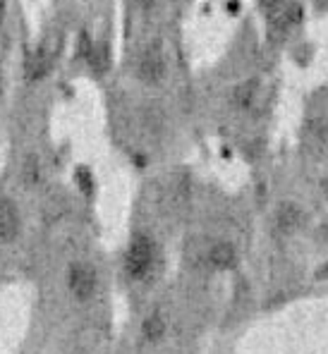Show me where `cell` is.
I'll use <instances>...</instances> for the list:
<instances>
[{
	"label": "cell",
	"mask_w": 328,
	"mask_h": 354,
	"mask_svg": "<svg viewBox=\"0 0 328 354\" xmlns=\"http://www.w3.org/2000/svg\"><path fill=\"white\" fill-rule=\"evenodd\" d=\"M154 257H156L154 239L149 235L134 237L127 249V257H125V270H127L129 278L142 280L151 270V266H154Z\"/></svg>",
	"instance_id": "6da1fadb"
},
{
	"label": "cell",
	"mask_w": 328,
	"mask_h": 354,
	"mask_svg": "<svg viewBox=\"0 0 328 354\" xmlns=\"http://www.w3.org/2000/svg\"><path fill=\"white\" fill-rule=\"evenodd\" d=\"M165 70H168V65H165L163 48H161L158 44L147 46V48L142 50V55H139V60H137L139 80H142L144 84H161V82H163V77H165Z\"/></svg>",
	"instance_id": "7a4b0ae2"
},
{
	"label": "cell",
	"mask_w": 328,
	"mask_h": 354,
	"mask_svg": "<svg viewBox=\"0 0 328 354\" xmlns=\"http://www.w3.org/2000/svg\"><path fill=\"white\" fill-rule=\"evenodd\" d=\"M67 285H70V292L75 295L77 299L84 301L96 292L98 275L89 263H75V266H70V273H67Z\"/></svg>",
	"instance_id": "3957f363"
},
{
	"label": "cell",
	"mask_w": 328,
	"mask_h": 354,
	"mask_svg": "<svg viewBox=\"0 0 328 354\" xmlns=\"http://www.w3.org/2000/svg\"><path fill=\"white\" fill-rule=\"evenodd\" d=\"M298 15H300L298 5L288 3V0H273V3L268 5V19L275 29L293 27V24L298 22Z\"/></svg>",
	"instance_id": "277c9868"
},
{
	"label": "cell",
	"mask_w": 328,
	"mask_h": 354,
	"mask_svg": "<svg viewBox=\"0 0 328 354\" xmlns=\"http://www.w3.org/2000/svg\"><path fill=\"white\" fill-rule=\"evenodd\" d=\"M19 232V213L10 199H0V242H12Z\"/></svg>",
	"instance_id": "5b68a950"
},
{
	"label": "cell",
	"mask_w": 328,
	"mask_h": 354,
	"mask_svg": "<svg viewBox=\"0 0 328 354\" xmlns=\"http://www.w3.org/2000/svg\"><path fill=\"white\" fill-rule=\"evenodd\" d=\"M206 261H209L211 268H218V270L233 268V266H235V249L228 242H216V244H211L209 252H206Z\"/></svg>",
	"instance_id": "8992f818"
},
{
	"label": "cell",
	"mask_w": 328,
	"mask_h": 354,
	"mask_svg": "<svg viewBox=\"0 0 328 354\" xmlns=\"http://www.w3.org/2000/svg\"><path fill=\"white\" fill-rule=\"evenodd\" d=\"M302 223V211L295 204H283L275 211V227H278L280 232H295L300 227Z\"/></svg>",
	"instance_id": "52a82bcc"
},
{
	"label": "cell",
	"mask_w": 328,
	"mask_h": 354,
	"mask_svg": "<svg viewBox=\"0 0 328 354\" xmlns=\"http://www.w3.org/2000/svg\"><path fill=\"white\" fill-rule=\"evenodd\" d=\"M142 335L147 337V342H158L161 337L165 335V319L158 314V311L144 319V324H142Z\"/></svg>",
	"instance_id": "ba28073f"
},
{
	"label": "cell",
	"mask_w": 328,
	"mask_h": 354,
	"mask_svg": "<svg viewBox=\"0 0 328 354\" xmlns=\"http://www.w3.org/2000/svg\"><path fill=\"white\" fill-rule=\"evenodd\" d=\"M257 91H259V84L254 80H249V82H244V84H239L235 91H233V103H235V108L244 111V108L252 106L254 98H257Z\"/></svg>",
	"instance_id": "9c48e42d"
},
{
	"label": "cell",
	"mask_w": 328,
	"mask_h": 354,
	"mask_svg": "<svg viewBox=\"0 0 328 354\" xmlns=\"http://www.w3.org/2000/svg\"><path fill=\"white\" fill-rule=\"evenodd\" d=\"M24 175H27V180L31 182V185H36V182L41 180V165L36 158H29L27 165H24Z\"/></svg>",
	"instance_id": "30bf717a"
},
{
	"label": "cell",
	"mask_w": 328,
	"mask_h": 354,
	"mask_svg": "<svg viewBox=\"0 0 328 354\" xmlns=\"http://www.w3.org/2000/svg\"><path fill=\"white\" fill-rule=\"evenodd\" d=\"M139 3V8L144 10V12H151V10L156 8V0H137Z\"/></svg>",
	"instance_id": "8fae6325"
}]
</instances>
